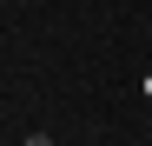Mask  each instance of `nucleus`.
Segmentation results:
<instances>
[{
  "instance_id": "obj_1",
  "label": "nucleus",
  "mask_w": 152,
  "mask_h": 146,
  "mask_svg": "<svg viewBox=\"0 0 152 146\" xmlns=\"http://www.w3.org/2000/svg\"><path fill=\"white\" fill-rule=\"evenodd\" d=\"M20 146H53V133H27V139H20Z\"/></svg>"
},
{
  "instance_id": "obj_2",
  "label": "nucleus",
  "mask_w": 152,
  "mask_h": 146,
  "mask_svg": "<svg viewBox=\"0 0 152 146\" xmlns=\"http://www.w3.org/2000/svg\"><path fill=\"white\" fill-rule=\"evenodd\" d=\"M139 86H145V100H152V73H145V80H139Z\"/></svg>"
}]
</instances>
